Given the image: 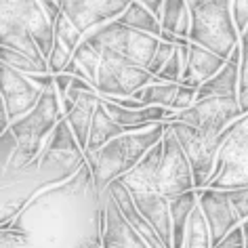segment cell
<instances>
[{"label":"cell","instance_id":"obj_1","mask_svg":"<svg viewBox=\"0 0 248 248\" xmlns=\"http://www.w3.org/2000/svg\"><path fill=\"white\" fill-rule=\"evenodd\" d=\"M84 164V150L80 147L72 126L63 118L48 137L40 158H36L32 164L23 166V169L2 172L0 225H9L21 213V208L28 206V202L34 196L72 179Z\"/></svg>","mask_w":248,"mask_h":248},{"label":"cell","instance_id":"obj_2","mask_svg":"<svg viewBox=\"0 0 248 248\" xmlns=\"http://www.w3.org/2000/svg\"><path fill=\"white\" fill-rule=\"evenodd\" d=\"M166 128H169V122H158L147 128H141V131L118 135L109 143H105L95 152H84L97 189L105 191L111 181H116L124 172L135 169L143 160L145 154L162 141Z\"/></svg>","mask_w":248,"mask_h":248},{"label":"cell","instance_id":"obj_3","mask_svg":"<svg viewBox=\"0 0 248 248\" xmlns=\"http://www.w3.org/2000/svg\"><path fill=\"white\" fill-rule=\"evenodd\" d=\"M63 114V105H61L59 93L55 86L46 89L42 93L40 101L34 105L28 114L11 122V131L19 139V150H17L15 158L11 160L7 170H17L23 166L32 164L36 158H40L42 150H45L48 137L53 135L55 126L61 122ZM4 170V172H7Z\"/></svg>","mask_w":248,"mask_h":248},{"label":"cell","instance_id":"obj_4","mask_svg":"<svg viewBox=\"0 0 248 248\" xmlns=\"http://www.w3.org/2000/svg\"><path fill=\"white\" fill-rule=\"evenodd\" d=\"M191 13L189 40L229 57L240 45V32L233 21V0H187Z\"/></svg>","mask_w":248,"mask_h":248},{"label":"cell","instance_id":"obj_5","mask_svg":"<svg viewBox=\"0 0 248 248\" xmlns=\"http://www.w3.org/2000/svg\"><path fill=\"white\" fill-rule=\"evenodd\" d=\"M217 166L206 187L238 189L248 187V111L223 131Z\"/></svg>","mask_w":248,"mask_h":248},{"label":"cell","instance_id":"obj_6","mask_svg":"<svg viewBox=\"0 0 248 248\" xmlns=\"http://www.w3.org/2000/svg\"><path fill=\"white\" fill-rule=\"evenodd\" d=\"M84 38L95 42L97 46L111 48L118 55H122L128 61L143 65V67L152 63L154 55L158 51V45H160L158 36L141 32L137 28H131L126 23H122L120 19L108 21L103 26L91 30L89 34H84Z\"/></svg>","mask_w":248,"mask_h":248},{"label":"cell","instance_id":"obj_7","mask_svg":"<svg viewBox=\"0 0 248 248\" xmlns=\"http://www.w3.org/2000/svg\"><path fill=\"white\" fill-rule=\"evenodd\" d=\"M97 48L101 51V65L97 74V91L101 97H133L139 89L154 82L156 78L147 67L133 63L111 48Z\"/></svg>","mask_w":248,"mask_h":248},{"label":"cell","instance_id":"obj_8","mask_svg":"<svg viewBox=\"0 0 248 248\" xmlns=\"http://www.w3.org/2000/svg\"><path fill=\"white\" fill-rule=\"evenodd\" d=\"M170 128L175 131L179 143L185 150L194 170V183L196 189L206 187L210 177L217 166V156H219V147L225 139V135H210L198 126H191L181 120H170Z\"/></svg>","mask_w":248,"mask_h":248},{"label":"cell","instance_id":"obj_9","mask_svg":"<svg viewBox=\"0 0 248 248\" xmlns=\"http://www.w3.org/2000/svg\"><path fill=\"white\" fill-rule=\"evenodd\" d=\"M0 28H15L26 30L38 42L45 57L55 42V26L48 19L40 0H0Z\"/></svg>","mask_w":248,"mask_h":248},{"label":"cell","instance_id":"obj_10","mask_svg":"<svg viewBox=\"0 0 248 248\" xmlns=\"http://www.w3.org/2000/svg\"><path fill=\"white\" fill-rule=\"evenodd\" d=\"M240 116H244V109L240 105L238 95H215L198 99L191 108L177 111L175 120L187 122L210 135H221Z\"/></svg>","mask_w":248,"mask_h":248},{"label":"cell","instance_id":"obj_11","mask_svg":"<svg viewBox=\"0 0 248 248\" xmlns=\"http://www.w3.org/2000/svg\"><path fill=\"white\" fill-rule=\"evenodd\" d=\"M162 143H164V152H162V162H160L158 177H156V187L166 198H175L189 189H196L189 158L181 147V143H179L170 124L164 133Z\"/></svg>","mask_w":248,"mask_h":248},{"label":"cell","instance_id":"obj_12","mask_svg":"<svg viewBox=\"0 0 248 248\" xmlns=\"http://www.w3.org/2000/svg\"><path fill=\"white\" fill-rule=\"evenodd\" d=\"M0 84H2L0 103L7 108L11 122L28 114L40 101L42 93H45L38 84H34L30 80L28 74L15 70V67L2 63V61H0Z\"/></svg>","mask_w":248,"mask_h":248},{"label":"cell","instance_id":"obj_13","mask_svg":"<svg viewBox=\"0 0 248 248\" xmlns=\"http://www.w3.org/2000/svg\"><path fill=\"white\" fill-rule=\"evenodd\" d=\"M128 4L131 0H63L61 11L80 32L89 34L103 23L118 19Z\"/></svg>","mask_w":248,"mask_h":248},{"label":"cell","instance_id":"obj_14","mask_svg":"<svg viewBox=\"0 0 248 248\" xmlns=\"http://www.w3.org/2000/svg\"><path fill=\"white\" fill-rule=\"evenodd\" d=\"M198 191V204H200L204 217H206L213 246L225 238V235L242 225L238 213H235L232 200H229L225 189H213V187H202Z\"/></svg>","mask_w":248,"mask_h":248},{"label":"cell","instance_id":"obj_15","mask_svg":"<svg viewBox=\"0 0 248 248\" xmlns=\"http://www.w3.org/2000/svg\"><path fill=\"white\" fill-rule=\"evenodd\" d=\"M105 200V229L101 238V248H152L137 229L124 219L109 191H103Z\"/></svg>","mask_w":248,"mask_h":248},{"label":"cell","instance_id":"obj_16","mask_svg":"<svg viewBox=\"0 0 248 248\" xmlns=\"http://www.w3.org/2000/svg\"><path fill=\"white\" fill-rule=\"evenodd\" d=\"M131 191V189H128ZM135 204L145 219L158 229L166 244L172 248V217H170V198H166L158 187H143L131 191Z\"/></svg>","mask_w":248,"mask_h":248},{"label":"cell","instance_id":"obj_17","mask_svg":"<svg viewBox=\"0 0 248 248\" xmlns=\"http://www.w3.org/2000/svg\"><path fill=\"white\" fill-rule=\"evenodd\" d=\"M108 191H109V196L114 198V202L118 204V208H120V213L124 215V219L143 235V240L147 242V244H150L152 248H170V244H166V242L162 240V235L158 233V229L154 227L152 223L145 219V215L137 208L131 191H128V187L120 181V179L111 181L108 185Z\"/></svg>","mask_w":248,"mask_h":248},{"label":"cell","instance_id":"obj_18","mask_svg":"<svg viewBox=\"0 0 248 248\" xmlns=\"http://www.w3.org/2000/svg\"><path fill=\"white\" fill-rule=\"evenodd\" d=\"M225 61H227L225 57L217 55L215 51H210V48L198 45V42H189L187 65H185L181 82L200 89L208 78H213L215 74L225 65Z\"/></svg>","mask_w":248,"mask_h":248},{"label":"cell","instance_id":"obj_19","mask_svg":"<svg viewBox=\"0 0 248 248\" xmlns=\"http://www.w3.org/2000/svg\"><path fill=\"white\" fill-rule=\"evenodd\" d=\"M240 55H242V51H240V45H238L232 51V55L227 57L225 65L198 89V99L215 97V95H238V89H240Z\"/></svg>","mask_w":248,"mask_h":248},{"label":"cell","instance_id":"obj_20","mask_svg":"<svg viewBox=\"0 0 248 248\" xmlns=\"http://www.w3.org/2000/svg\"><path fill=\"white\" fill-rule=\"evenodd\" d=\"M198 206V191L189 189L185 194L170 198V217H172V248H183L187 233L189 217Z\"/></svg>","mask_w":248,"mask_h":248},{"label":"cell","instance_id":"obj_21","mask_svg":"<svg viewBox=\"0 0 248 248\" xmlns=\"http://www.w3.org/2000/svg\"><path fill=\"white\" fill-rule=\"evenodd\" d=\"M122 133H126L124 126H120V124L114 120V116L108 111V108H105V103H103V97H101V101H99L97 109H95V116H93L89 145H86L84 152H95V150L103 147L105 143H109L111 139L118 137V135H122Z\"/></svg>","mask_w":248,"mask_h":248},{"label":"cell","instance_id":"obj_22","mask_svg":"<svg viewBox=\"0 0 248 248\" xmlns=\"http://www.w3.org/2000/svg\"><path fill=\"white\" fill-rule=\"evenodd\" d=\"M160 21H162L164 32H172L183 38H189L191 32V13L187 0H164L162 11H160Z\"/></svg>","mask_w":248,"mask_h":248},{"label":"cell","instance_id":"obj_23","mask_svg":"<svg viewBox=\"0 0 248 248\" xmlns=\"http://www.w3.org/2000/svg\"><path fill=\"white\" fill-rule=\"evenodd\" d=\"M0 46L13 48V51L26 53L32 59H36L40 65L48 67V59L45 57L42 48L38 46V42L34 40V36L26 32V30H15V28H0Z\"/></svg>","mask_w":248,"mask_h":248},{"label":"cell","instance_id":"obj_24","mask_svg":"<svg viewBox=\"0 0 248 248\" xmlns=\"http://www.w3.org/2000/svg\"><path fill=\"white\" fill-rule=\"evenodd\" d=\"M118 19L131 28L141 30V32L158 36V38L162 34V21H160V17L152 9H147L143 2H139V0H131V4H128L126 11Z\"/></svg>","mask_w":248,"mask_h":248},{"label":"cell","instance_id":"obj_25","mask_svg":"<svg viewBox=\"0 0 248 248\" xmlns=\"http://www.w3.org/2000/svg\"><path fill=\"white\" fill-rule=\"evenodd\" d=\"M179 84L181 82H166V80L156 76L154 82L145 84L143 89H139L133 97H137L139 101H143L147 105H164V108H170L172 101H175L177 91H179Z\"/></svg>","mask_w":248,"mask_h":248},{"label":"cell","instance_id":"obj_26","mask_svg":"<svg viewBox=\"0 0 248 248\" xmlns=\"http://www.w3.org/2000/svg\"><path fill=\"white\" fill-rule=\"evenodd\" d=\"M183 248H213V238H210V229L206 223L200 204L194 208V213L189 217L187 233H185Z\"/></svg>","mask_w":248,"mask_h":248},{"label":"cell","instance_id":"obj_27","mask_svg":"<svg viewBox=\"0 0 248 248\" xmlns=\"http://www.w3.org/2000/svg\"><path fill=\"white\" fill-rule=\"evenodd\" d=\"M72 59L76 61L78 67L84 72L86 80L97 89V74H99V65H101V51H99L91 40L82 38V42H80L78 48L74 51Z\"/></svg>","mask_w":248,"mask_h":248},{"label":"cell","instance_id":"obj_28","mask_svg":"<svg viewBox=\"0 0 248 248\" xmlns=\"http://www.w3.org/2000/svg\"><path fill=\"white\" fill-rule=\"evenodd\" d=\"M0 61L7 63L15 70H19L23 74H38V72H51L48 67L40 65L36 59H32L30 55L26 53H19V51H13V48H7V46H0Z\"/></svg>","mask_w":248,"mask_h":248},{"label":"cell","instance_id":"obj_29","mask_svg":"<svg viewBox=\"0 0 248 248\" xmlns=\"http://www.w3.org/2000/svg\"><path fill=\"white\" fill-rule=\"evenodd\" d=\"M189 42H187V45H177V51L172 53V57L169 59V63L162 67V72L158 74L162 80H166V82H181L183 72H185V65H187Z\"/></svg>","mask_w":248,"mask_h":248},{"label":"cell","instance_id":"obj_30","mask_svg":"<svg viewBox=\"0 0 248 248\" xmlns=\"http://www.w3.org/2000/svg\"><path fill=\"white\" fill-rule=\"evenodd\" d=\"M55 38L63 40L65 45L72 48V51H76L78 45H80V42H82V38H84V34L80 32V30L72 23L70 17H67L63 11H61L59 17L55 19Z\"/></svg>","mask_w":248,"mask_h":248},{"label":"cell","instance_id":"obj_31","mask_svg":"<svg viewBox=\"0 0 248 248\" xmlns=\"http://www.w3.org/2000/svg\"><path fill=\"white\" fill-rule=\"evenodd\" d=\"M240 89H238V99L240 105L244 109V114L248 111V28L240 34Z\"/></svg>","mask_w":248,"mask_h":248},{"label":"cell","instance_id":"obj_32","mask_svg":"<svg viewBox=\"0 0 248 248\" xmlns=\"http://www.w3.org/2000/svg\"><path fill=\"white\" fill-rule=\"evenodd\" d=\"M72 57H74V51H72V48L67 46L63 40L55 38L53 48H51V53H48V70H51L53 74L63 72L65 67H67V63L72 61Z\"/></svg>","mask_w":248,"mask_h":248},{"label":"cell","instance_id":"obj_33","mask_svg":"<svg viewBox=\"0 0 248 248\" xmlns=\"http://www.w3.org/2000/svg\"><path fill=\"white\" fill-rule=\"evenodd\" d=\"M17 150H19V139H17V135L7 128V131L0 133V170H7L11 160L15 158Z\"/></svg>","mask_w":248,"mask_h":248},{"label":"cell","instance_id":"obj_34","mask_svg":"<svg viewBox=\"0 0 248 248\" xmlns=\"http://www.w3.org/2000/svg\"><path fill=\"white\" fill-rule=\"evenodd\" d=\"M177 51V45H172V42L169 40H162L160 38V45H158V51L156 55H154V59H152V63L147 65V70H150L154 76H158L160 72H162V67L169 63V59L172 57V53Z\"/></svg>","mask_w":248,"mask_h":248},{"label":"cell","instance_id":"obj_35","mask_svg":"<svg viewBox=\"0 0 248 248\" xmlns=\"http://www.w3.org/2000/svg\"><path fill=\"white\" fill-rule=\"evenodd\" d=\"M196 99H198V89H196V86H189V84L181 82V84H179L177 95H175V101H172L170 108L175 111H183V109L191 108V105L196 103Z\"/></svg>","mask_w":248,"mask_h":248},{"label":"cell","instance_id":"obj_36","mask_svg":"<svg viewBox=\"0 0 248 248\" xmlns=\"http://www.w3.org/2000/svg\"><path fill=\"white\" fill-rule=\"evenodd\" d=\"M229 200H232L235 213H238L240 221L248 219V187H238V189H225Z\"/></svg>","mask_w":248,"mask_h":248},{"label":"cell","instance_id":"obj_37","mask_svg":"<svg viewBox=\"0 0 248 248\" xmlns=\"http://www.w3.org/2000/svg\"><path fill=\"white\" fill-rule=\"evenodd\" d=\"M213 248H246V233H244V229H242V225L232 229V232Z\"/></svg>","mask_w":248,"mask_h":248},{"label":"cell","instance_id":"obj_38","mask_svg":"<svg viewBox=\"0 0 248 248\" xmlns=\"http://www.w3.org/2000/svg\"><path fill=\"white\" fill-rule=\"evenodd\" d=\"M233 21L240 34L248 28V0H233Z\"/></svg>","mask_w":248,"mask_h":248},{"label":"cell","instance_id":"obj_39","mask_svg":"<svg viewBox=\"0 0 248 248\" xmlns=\"http://www.w3.org/2000/svg\"><path fill=\"white\" fill-rule=\"evenodd\" d=\"M72 82H74L72 74H67V72L55 74V89H57V93H59V99H63L67 95V89L72 86Z\"/></svg>","mask_w":248,"mask_h":248},{"label":"cell","instance_id":"obj_40","mask_svg":"<svg viewBox=\"0 0 248 248\" xmlns=\"http://www.w3.org/2000/svg\"><path fill=\"white\" fill-rule=\"evenodd\" d=\"M40 4L45 7L46 15H48V19H51V21H53V26H55V19L59 17L61 7H63V0H40Z\"/></svg>","mask_w":248,"mask_h":248},{"label":"cell","instance_id":"obj_41","mask_svg":"<svg viewBox=\"0 0 248 248\" xmlns=\"http://www.w3.org/2000/svg\"><path fill=\"white\" fill-rule=\"evenodd\" d=\"M139 2H143L147 9H152L154 13H156L160 17V11H162V4H164V0H139Z\"/></svg>","mask_w":248,"mask_h":248},{"label":"cell","instance_id":"obj_42","mask_svg":"<svg viewBox=\"0 0 248 248\" xmlns=\"http://www.w3.org/2000/svg\"><path fill=\"white\" fill-rule=\"evenodd\" d=\"M76 248H101V238H91L82 242V244H78Z\"/></svg>","mask_w":248,"mask_h":248},{"label":"cell","instance_id":"obj_43","mask_svg":"<svg viewBox=\"0 0 248 248\" xmlns=\"http://www.w3.org/2000/svg\"><path fill=\"white\" fill-rule=\"evenodd\" d=\"M242 229H244V233H246V240H248V219H246V221H242Z\"/></svg>","mask_w":248,"mask_h":248},{"label":"cell","instance_id":"obj_44","mask_svg":"<svg viewBox=\"0 0 248 248\" xmlns=\"http://www.w3.org/2000/svg\"><path fill=\"white\" fill-rule=\"evenodd\" d=\"M246 248H248V240H246Z\"/></svg>","mask_w":248,"mask_h":248}]
</instances>
